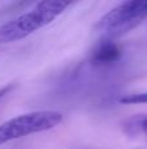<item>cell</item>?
<instances>
[{
    "mask_svg": "<svg viewBox=\"0 0 147 149\" xmlns=\"http://www.w3.org/2000/svg\"><path fill=\"white\" fill-rule=\"evenodd\" d=\"M72 3L61 0L41 1L30 10L8 21L0 26V45H7L23 39L38 29L56 20Z\"/></svg>",
    "mask_w": 147,
    "mask_h": 149,
    "instance_id": "obj_1",
    "label": "cell"
},
{
    "mask_svg": "<svg viewBox=\"0 0 147 149\" xmlns=\"http://www.w3.org/2000/svg\"><path fill=\"white\" fill-rule=\"evenodd\" d=\"M122 130L128 136H147V114H135L122 122Z\"/></svg>",
    "mask_w": 147,
    "mask_h": 149,
    "instance_id": "obj_5",
    "label": "cell"
},
{
    "mask_svg": "<svg viewBox=\"0 0 147 149\" xmlns=\"http://www.w3.org/2000/svg\"><path fill=\"white\" fill-rule=\"evenodd\" d=\"M120 102L124 105H138V103H147V92L134 93V94H125L120 98Z\"/></svg>",
    "mask_w": 147,
    "mask_h": 149,
    "instance_id": "obj_6",
    "label": "cell"
},
{
    "mask_svg": "<svg viewBox=\"0 0 147 149\" xmlns=\"http://www.w3.org/2000/svg\"><path fill=\"white\" fill-rule=\"evenodd\" d=\"M121 47L112 38H106L98 42V45L94 47L90 60L94 65L104 67V65H111L116 63L121 58Z\"/></svg>",
    "mask_w": 147,
    "mask_h": 149,
    "instance_id": "obj_4",
    "label": "cell"
},
{
    "mask_svg": "<svg viewBox=\"0 0 147 149\" xmlns=\"http://www.w3.org/2000/svg\"><path fill=\"white\" fill-rule=\"evenodd\" d=\"M12 89H13V85L12 84H8V85H5V86H3L1 89H0V101H1L3 98H4Z\"/></svg>",
    "mask_w": 147,
    "mask_h": 149,
    "instance_id": "obj_7",
    "label": "cell"
},
{
    "mask_svg": "<svg viewBox=\"0 0 147 149\" xmlns=\"http://www.w3.org/2000/svg\"><path fill=\"white\" fill-rule=\"evenodd\" d=\"M147 17V0L122 1L99 18L95 29L109 37L128 33Z\"/></svg>",
    "mask_w": 147,
    "mask_h": 149,
    "instance_id": "obj_3",
    "label": "cell"
},
{
    "mask_svg": "<svg viewBox=\"0 0 147 149\" xmlns=\"http://www.w3.org/2000/svg\"><path fill=\"white\" fill-rule=\"evenodd\" d=\"M63 122V114L56 110H39L18 115L0 124V145L12 140L55 128Z\"/></svg>",
    "mask_w": 147,
    "mask_h": 149,
    "instance_id": "obj_2",
    "label": "cell"
}]
</instances>
